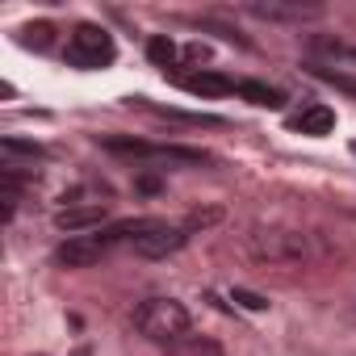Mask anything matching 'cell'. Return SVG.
<instances>
[{"label": "cell", "mask_w": 356, "mask_h": 356, "mask_svg": "<svg viewBox=\"0 0 356 356\" xmlns=\"http://www.w3.org/2000/svg\"><path fill=\"white\" fill-rule=\"evenodd\" d=\"M235 302H243L248 310H264V306H268L260 293H248V289H235Z\"/></svg>", "instance_id": "cell-17"}, {"label": "cell", "mask_w": 356, "mask_h": 356, "mask_svg": "<svg viewBox=\"0 0 356 356\" xmlns=\"http://www.w3.org/2000/svg\"><path fill=\"white\" fill-rule=\"evenodd\" d=\"M159 222H163V218H126V222H113V227H97V231H88V235H72V239L55 252V260H59L63 268H88V264L105 260L118 243H134L138 235L155 231Z\"/></svg>", "instance_id": "cell-1"}, {"label": "cell", "mask_w": 356, "mask_h": 356, "mask_svg": "<svg viewBox=\"0 0 356 356\" xmlns=\"http://www.w3.org/2000/svg\"><path fill=\"white\" fill-rule=\"evenodd\" d=\"M185 243H189V231H185V227H168V222H159L155 231L138 235L130 248H134L143 260H163V256H172V252H181Z\"/></svg>", "instance_id": "cell-4"}, {"label": "cell", "mask_w": 356, "mask_h": 356, "mask_svg": "<svg viewBox=\"0 0 356 356\" xmlns=\"http://www.w3.org/2000/svg\"><path fill=\"white\" fill-rule=\"evenodd\" d=\"M76 356H92V352H88V348H76Z\"/></svg>", "instance_id": "cell-19"}, {"label": "cell", "mask_w": 356, "mask_h": 356, "mask_svg": "<svg viewBox=\"0 0 356 356\" xmlns=\"http://www.w3.org/2000/svg\"><path fill=\"white\" fill-rule=\"evenodd\" d=\"M243 101H252L256 109H281L285 105V97L277 92V88H268V84H260V80H239V88H235Z\"/></svg>", "instance_id": "cell-13"}, {"label": "cell", "mask_w": 356, "mask_h": 356, "mask_svg": "<svg viewBox=\"0 0 356 356\" xmlns=\"http://www.w3.org/2000/svg\"><path fill=\"white\" fill-rule=\"evenodd\" d=\"M138 189H143V193H155V189H159V181H151V176H143V181H138Z\"/></svg>", "instance_id": "cell-18"}, {"label": "cell", "mask_w": 356, "mask_h": 356, "mask_svg": "<svg viewBox=\"0 0 356 356\" xmlns=\"http://www.w3.org/2000/svg\"><path fill=\"white\" fill-rule=\"evenodd\" d=\"M163 356H227V352H222V343L210 339V335H185V339L168 343Z\"/></svg>", "instance_id": "cell-12"}, {"label": "cell", "mask_w": 356, "mask_h": 356, "mask_svg": "<svg viewBox=\"0 0 356 356\" xmlns=\"http://www.w3.org/2000/svg\"><path fill=\"white\" fill-rule=\"evenodd\" d=\"M310 55L318 59L314 67H348V72H356V47H348V42H339V38H327V34H314L310 38Z\"/></svg>", "instance_id": "cell-7"}, {"label": "cell", "mask_w": 356, "mask_h": 356, "mask_svg": "<svg viewBox=\"0 0 356 356\" xmlns=\"http://www.w3.org/2000/svg\"><path fill=\"white\" fill-rule=\"evenodd\" d=\"M181 84H185L193 97H227V92L239 88V80H231V76H222V72H193V76H185Z\"/></svg>", "instance_id": "cell-11"}, {"label": "cell", "mask_w": 356, "mask_h": 356, "mask_svg": "<svg viewBox=\"0 0 356 356\" xmlns=\"http://www.w3.org/2000/svg\"><path fill=\"white\" fill-rule=\"evenodd\" d=\"M105 210L109 206H63L59 214H55V227L59 231H67V235H76V231H97L101 227V218H105Z\"/></svg>", "instance_id": "cell-8"}, {"label": "cell", "mask_w": 356, "mask_h": 356, "mask_svg": "<svg viewBox=\"0 0 356 356\" xmlns=\"http://www.w3.org/2000/svg\"><path fill=\"white\" fill-rule=\"evenodd\" d=\"M252 252L264 260H302L306 256V235L298 231H260L252 239Z\"/></svg>", "instance_id": "cell-5"}, {"label": "cell", "mask_w": 356, "mask_h": 356, "mask_svg": "<svg viewBox=\"0 0 356 356\" xmlns=\"http://www.w3.org/2000/svg\"><path fill=\"white\" fill-rule=\"evenodd\" d=\"M38 159H47V147L26 138H0V163L5 168H34Z\"/></svg>", "instance_id": "cell-9"}, {"label": "cell", "mask_w": 356, "mask_h": 356, "mask_svg": "<svg viewBox=\"0 0 356 356\" xmlns=\"http://www.w3.org/2000/svg\"><path fill=\"white\" fill-rule=\"evenodd\" d=\"M189 306L185 302H176V298H147L138 310H134V327L143 339L151 343H176V339H185L189 335Z\"/></svg>", "instance_id": "cell-2"}, {"label": "cell", "mask_w": 356, "mask_h": 356, "mask_svg": "<svg viewBox=\"0 0 356 356\" xmlns=\"http://www.w3.org/2000/svg\"><path fill=\"white\" fill-rule=\"evenodd\" d=\"M63 59L80 72H97V67H109L118 59V42L105 26H92V22H80L72 34H67V47H63Z\"/></svg>", "instance_id": "cell-3"}, {"label": "cell", "mask_w": 356, "mask_h": 356, "mask_svg": "<svg viewBox=\"0 0 356 356\" xmlns=\"http://www.w3.org/2000/svg\"><path fill=\"white\" fill-rule=\"evenodd\" d=\"M22 34H26V38H22L26 47H38V51H42V47L51 42V34H55V30H51L47 22H38V26H30V30H22Z\"/></svg>", "instance_id": "cell-16"}, {"label": "cell", "mask_w": 356, "mask_h": 356, "mask_svg": "<svg viewBox=\"0 0 356 356\" xmlns=\"http://www.w3.org/2000/svg\"><path fill=\"white\" fill-rule=\"evenodd\" d=\"M314 76H318L323 84H331V88H339V92H348V97H356V76H348V72H327V67H314Z\"/></svg>", "instance_id": "cell-15"}, {"label": "cell", "mask_w": 356, "mask_h": 356, "mask_svg": "<svg viewBox=\"0 0 356 356\" xmlns=\"http://www.w3.org/2000/svg\"><path fill=\"white\" fill-rule=\"evenodd\" d=\"M147 59H151L155 67H163V72H168V67L176 63V42H172L168 34H155V38L147 42Z\"/></svg>", "instance_id": "cell-14"}, {"label": "cell", "mask_w": 356, "mask_h": 356, "mask_svg": "<svg viewBox=\"0 0 356 356\" xmlns=\"http://www.w3.org/2000/svg\"><path fill=\"white\" fill-rule=\"evenodd\" d=\"M289 126H293L298 134H306V138H323V134L335 130V109L323 105V101H310V105H302V109L289 118Z\"/></svg>", "instance_id": "cell-6"}, {"label": "cell", "mask_w": 356, "mask_h": 356, "mask_svg": "<svg viewBox=\"0 0 356 356\" xmlns=\"http://www.w3.org/2000/svg\"><path fill=\"white\" fill-rule=\"evenodd\" d=\"M248 13L260 22H310L323 17V5H248Z\"/></svg>", "instance_id": "cell-10"}]
</instances>
